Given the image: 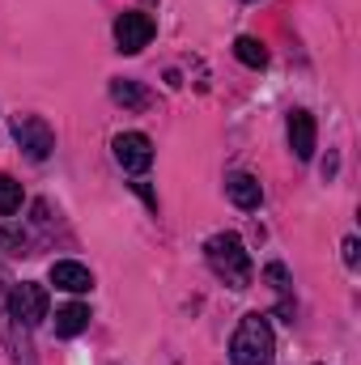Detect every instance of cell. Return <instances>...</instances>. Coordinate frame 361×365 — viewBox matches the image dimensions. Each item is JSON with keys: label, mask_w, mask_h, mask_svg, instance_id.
I'll return each instance as SVG.
<instances>
[{"label": "cell", "mask_w": 361, "mask_h": 365, "mask_svg": "<svg viewBox=\"0 0 361 365\" xmlns=\"http://www.w3.org/2000/svg\"><path fill=\"white\" fill-rule=\"evenodd\" d=\"M51 284L64 289V293H90L93 272L86 264H77V259H60V264H51Z\"/></svg>", "instance_id": "9"}, {"label": "cell", "mask_w": 361, "mask_h": 365, "mask_svg": "<svg viewBox=\"0 0 361 365\" xmlns=\"http://www.w3.org/2000/svg\"><path fill=\"white\" fill-rule=\"evenodd\" d=\"M204 259H208V268L217 280H225L230 289H247L251 284V255H247V247H243V238L238 234H213L208 242H204Z\"/></svg>", "instance_id": "1"}, {"label": "cell", "mask_w": 361, "mask_h": 365, "mask_svg": "<svg viewBox=\"0 0 361 365\" xmlns=\"http://www.w3.org/2000/svg\"><path fill=\"white\" fill-rule=\"evenodd\" d=\"M21 208V182L0 175V217H13Z\"/></svg>", "instance_id": "13"}, {"label": "cell", "mask_w": 361, "mask_h": 365, "mask_svg": "<svg viewBox=\"0 0 361 365\" xmlns=\"http://www.w3.org/2000/svg\"><path fill=\"white\" fill-rule=\"evenodd\" d=\"M315 115L310 110H293L289 115V149H293V158L298 162H310L315 158Z\"/></svg>", "instance_id": "7"}, {"label": "cell", "mask_w": 361, "mask_h": 365, "mask_svg": "<svg viewBox=\"0 0 361 365\" xmlns=\"http://www.w3.org/2000/svg\"><path fill=\"white\" fill-rule=\"evenodd\" d=\"M234 56H238L247 68H264V64H268V47H264L260 38H251V34H243V38L234 43Z\"/></svg>", "instance_id": "12"}, {"label": "cell", "mask_w": 361, "mask_h": 365, "mask_svg": "<svg viewBox=\"0 0 361 365\" xmlns=\"http://www.w3.org/2000/svg\"><path fill=\"white\" fill-rule=\"evenodd\" d=\"M276 353V340H272V327L264 314H243L234 340H230V361L234 365H272Z\"/></svg>", "instance_id": "2"}, {"label": "cell", "mask_w": 361, "mask_h": 365, "mask_svg": "<svg viewBox=\"0 0 361 365\" xmlns=\"http://www.w3.org/2000/svg\"><path fill=\"white\" fill-rule=\"evenodd\" d=\"M357 251H361L357 238H345V264H349V268H357Z\"/></svg>", "instance_id": "15"}, {"label": "cell", "mask_w": 361, "mask_h": 365, "mask_svg": "<svg viewBox=\"0 0 361 365\" xmlns=\"http://www.w3.org/2000/svg\"><path fill=\"white\" fill-rule=\"evenodd\" d=\"M225 195H230L243 212H255V208H260V200H264V187H260L255 175L234 170V175H225Z\"/></svg>", "instance_id": "8"}, {"label": "cell", "mask_w": 361, "mask_h": 365, "mask_svg": "<svg viewBox=\"0 0 361 365\" xmlns=\"http://www.w3.org/2000/svg\"><path fill=\"white\" fill-rule=\"evenodd\" d=\"M13 140L21 145V153L30 162H47L51 149H56V132H51V123L43 115H17L13 119Z\"/></svg>", "instance_id": "3"}, {"label": "cell", "mask_w": 361, "mask_h": 365, "mask_svg": "<svg viewBox=\"0 0 361 365\" xmlns=\"http://www.w3.org/2000/svg\"><path fill=\"white\" fill-rule=\"evenodd\" d=\"M264 280H268L276 293H289V272H285L280 264H268V268H264Z\"/></svg>", "instance_id": "14"}, {"label": "cell", "mask_w": 361, "mask_h": 365, "mask_svg": "<svg viewBox=\"0 0 361 365\" xmlns=\"http://www.w3.org/2000/svg\"><path fill=\"white\" fill-rule=\"evenodd\" d=\"M4 302H9V314H13V319H21L26 327H39V323L47 319V289H43V284H34V280L9 284Z\"/></svg>", "instance_id": "4"}, {"label": "cell", "mask_w": 361, "mask_h": 365, "mask_svg": "<svg viewBox=\"0 0 361 365\" xmlns=\"http://www.w3.org/2000/svg\"><path fill=\"white\" fill-rule=\"evenodd\" d=\"M111 149H115V162H119L128 175H145V170L153 166V140H149L145 132H119V136L111 140Z\"/></svg>", "instance_id": "6"}, {"label": "cell", "mask_w": 361, "mask_h": 365, "mask_svg": "<svg viewBox=\"0 0 361 365\" xmlns=\"http://www.w3.org/2000/svg\"><path fill=\"white\" fill-rule=\"evenodd\" d=\"M149 43H153V17H149V13L132 9V13H119V17H115V47H119L123 56H136V51H145Z\"/></svg>", "instance_id": "5"}, {"label": "cell", "mask_w": 361, "mask_h": 365, "mask_svg": "<svg viewBox=\"0 0 361 365\" xmlns=\"http://www.w3.org/2000/svg\"><path fill=\"white\" fill-rule=\"evenodd\" d=\"M86 327H90V306L68 302V306H60V310H56V336L73 340V336H81Z\"/></svg>", "instance_id": "10"}, {"label": "cell", "mask_w": 361, "mask_h": 365, "mask_svg": "<svg viewBox=\"0 0 361 365\" xmlns=\"http://www.w3.org/2000/svg\"><path fill=\"white\" fill-rule=\"evenodd\" d=\"M111 98H115L119 106H132V110H145V106H149V93L141 90L136 81H123V77L111 81Z\"/></svg>", "instance_id": "11"}]
</instances>
